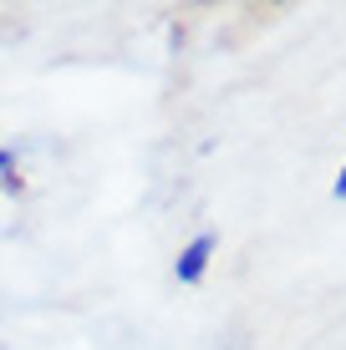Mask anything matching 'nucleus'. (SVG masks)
Masks as SVG:
<instances>
[{"label": "nucleus", "instance_id": "1", "mask_svg": "<svg viewBox=\"0 0 346 350\" xmlns=\"http://www.w3.org/2000/svg\"><path fill=\"white\" fill-rule=\"evenodd\" d=\"M209 254H214V234H199L194 244H184V249H178V259H173V274H178L184 284L204 280V269H209Z\"/></svg>", "mask_w": 346, "mask_h": 350}, {"label": "nucleus", "instance_id": "2", "mask_svg": "<svg viewBox=\"0 0 346 350\" xmlns=\"http://www.w3.org/2000/svg\"><path fill=\"white\" fill-rule=\"evenodd\" d=\"M331 193H336V198H346V167H341V178H336V183H331Z\"/></svg>", "mask_w": 346, "mask_h": 350}, {"label": "nucleus", "instance_id": "3", "mask_svg": "<svg viewBox=\"0 0 346 350\" xmlns=\"http://www.w3.org/2000/svg\"><path fill=\"white\" fill-rule=\"evenodd\" d=\"M0 173H10V152L5 148H0Z\"/></svg>", "mask_w": 346, "mask_h": 350}]
</instances>
